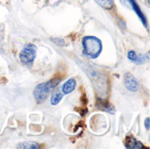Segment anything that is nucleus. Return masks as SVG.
<instances>
[{"instance_id": "obj_11", "label": "nucleus", "mask_w": 150, "mask_h": 149, "mask_svg": "<svg viewBox=\"0 0 150 149\" xmlns=\"http://www.w3.org/2000/svg\"><path fill=\"white\" fill-rule=\"evenodd\" d=\"M62 94L60 93V92H55L52 95L51 97V105H56L62 98Z\"/></svg>"}, {"instance_id": "obj_5", "label": "nucleus", "mask_w": 150, "mask_h": 149, "mask_svg": "<svg viewBox=\"0 0 150 149\" xmlns=\"http://www.w3.org/2000/svg\"><path fill=\"white\" fill-rule=\"evenodd\" d=\"M128 2L130 3V4H131V6L133 7L134 11L135 13L138 15V17L140 18V19L142 20V22L143 23V25L147 27V26H148L147 18H146L145 15L143 14V12L142 11L141 8L139 7V5H138V4L136 3V1H135V0H128Z\"/></svg>"}, {"instance_id": "obj_2", "label": "nucleus", "mask_w": 150, "mask_h": 149, "mask_svg": "<svg viewBox=\"0 0 150 149\" xmlns=\"http://www.w3.org/2000/svg\"><path fill=\"white\" fill-rule=\"evenodd\" d=\"M58 83H60V79L54 78L51 81H48L47 83H43L37 85L33 91V96H34L35 99L38 102L44 101L47 98V95L52 91V90L54 88H55L57 86Z\"/></svg>"}, {"instance_id": "obj_7", "label": "nucleus", "mask_w": 150, "mask_h": 149, "mask_svg": "<svg viewBox=\"0 0 150 149\" xmlns=\"http://www.w3.org/2000/svg\"><path fill=\"white\" fill-rule=\"evenodd\" d=\"M76 86V80L73 79V78H71V79L68 80L63 84V86H62V91H63L64 94H69V93H71L75 90Z\"/></svg>"}, {"instance_id": "obj_13", "label": "nucleus", "mask_w": 150, "mask_h": 149, "mask_svg": "<svg viewBox=\"0 0 150 149\" xmlns=\"http://www.w3.org/2000/svg\"><path fill=\"white\" fill-rule=\"evenodd\" d=\"M145 127H146L147 130L149 129V118H147L146 120H145Z\"/></svg>"}, {"instance_id": "obj_1", "label": "nucleus", "mask_w": 150, "mask_h": 149, "mask_svg": "<svg viewBox=\"0 0 150 149\" xmlns=\"http://www.w3.org/2000/svg\"><path fill=\"white\" fill-rule=\"evenodd\" d=\"M83 53L91 57L97 58L102 51V43L100 40L94 36H87L83 40Z\"/></svg>"}, {"instance_id": "obj_4", "label": "nucleus", "mask_w": 150, "mask_h": 149, "mask_svg": "<svg viewBox=\"0 0 150 149\" xmlns=\"http://www.w3.org/2000/svg\"><path fill=\"white\" fill-rule=\"evenodd\" d=\"M124 84L128 90L136 91L139 88V83L137 79L130 73H127L124 76Z\"/></svg>"}, {"instance_id": "obj_6", "label": "nucleus", "mask_w": 150, "mask_h": 149, "mask_svg": "<svg viewBox=\"0 0 150 149\" xmlns=\"http://www.w3.org/2000/svg\"><path fill=\"white\" fill-rule=\"evenodd\" d=\"M125 146L127 148L131 149H141L143 148V145L138 141L135 138L133 137H127L125 141Z\"/></svg>"}, {"instance_id": "obj_9", "label": "nucleus", "mask_w": 150, "mask_h": 149, "mask_svg": "<svg viewBox=\"0 0 150 149\" xmlns=\"http://www.w3.org/2000/svg\"><path fill=\"white\" fill-rule=\"evenodd\" d=\"M17 148H25V149H37L40 148V145L33 141H25L23 143H19L17 146Z\"/></svg>"}, {"instance_id": "obj_10", "label": "nucleus", "mask_w": 150, "mask_h": 149, "mask_svg": "<svg viewBox=\"0 0 150 149\" xmlns=\"http://www.w3.org/2000/svg\"><path fill=\"white\" fill-rule=\"evenodd\" d=\"M94 1L105 9H112L113 7V0H94Z\"/></svg>"}, {"instance_id": "obj_12", "label": "nucleus", "mask_w": 150, "mask_h": 149, "mask_svg": "<svg viewBox=\"0 0 150 149\" xmlns=\"http://www.w3.org/2000/svg\"><path fill=\"white\" fill-rule=\"evenodd\" d=\"M127 57L130 61H134V62H137V60H138V55L136 54V53L134 51H129L128 52V54H127Z\"/></svg>"}, {"instance_id": "obj_3", "label": "nucleus", "mask_w": 150, "mask_h": 149, "mask_svg": "<svg viewBox=\"0 0 150 149\" xmlns=\"http://www.w3.org/2000/svg\"><path fill=\"white\" fill-rule=\"evenodd\" d=\"M37 47L33 44H27L20 52L19 58L23 64L31 66L36 57Z\"/></svg>"}, {"instance_id": "obj_8", "label": "nucleus", "mask_w": 150, "mask_h": 149, "mask_svg": "<svg viewBox=\"0 0 150 149\" xmlns=\"http://www.w3.org/2000/svg\"><path fill=\"white\" fill-rule=\"evenodd\" d=\"M97 107H98V109L104 110V111H105V112H111V113H113V112H114L113 107H112L111 105H109L108 102H105V101H103V100H100V99H98V100L97 101Z\"/></svg>"}]
</instances>
